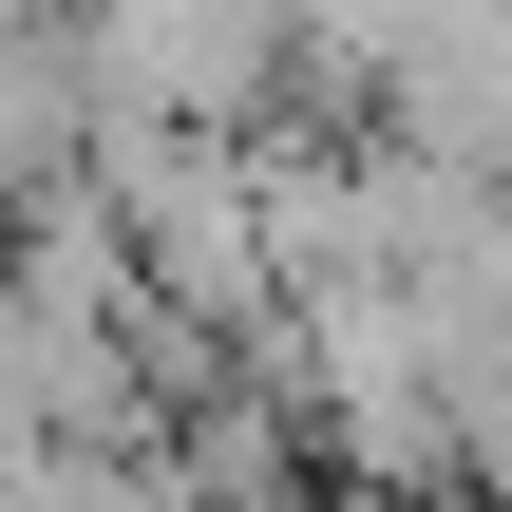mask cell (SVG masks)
I'll return each mask as SVG.
<instances>
[{"label": "cell", "mask_w": 512, "mask_h": 512, "mask_svg": "<svg viewBox=\"0 0 512 512\" xmlns=\"http://www.w3.org/2000/svg\"><path fill=\"white\" fill-rule=\"evenodd\" d=\"M76 19H95V95H114V114H152V133H228V152H247L266 76L304 57L285 0H76Z\"/></svg>", "instance_id": "6da1fadb"}, {"label": "cell", "mask_w": 512, "mask_h": 512, "mask_svg": "<svg viewBox=\"0 0 512 512\" xmlns=\"http://www.w3.org/2000/svg\"><path fill=\"white\" fill-rule=\"evenodd\" d=\"M418 19H437V0H285V38H304V57H342V76H399V57H418Z\"/></svg>", "instance_id": "7a4b0ae2"}]
</instances>
